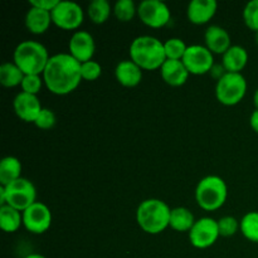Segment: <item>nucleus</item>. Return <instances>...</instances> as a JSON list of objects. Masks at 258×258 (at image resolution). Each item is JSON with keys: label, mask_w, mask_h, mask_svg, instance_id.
<instances>
[{"label": "nucleus", "mask_w": 258, "mask_h": 258, "mask_svg": "<svg viewBox=\"0 0 258 258\" xmlns=\"http://www.w3.org/2000/svg\"><path fill=\"white\" fill-rule=\"evenodd\" d=\"M141 22L150 28H163L170 22L171 13L166 3L161 0H144L138 7Z\"/></svg>", "instance_id": "obj_9"}, {"label": "nucleus", "mask_w": 258, "mask_h": 258, "mask_svg": "<svg viewBox=\"0 0 258 258\" xmlns=\"http://www.w3.org/2000/svg\"><path fill=\"white\" fill-rule=\"evenodd\" d=\"M130 57L143 70H158L166 60L164 43L153 35L136 37L131 42Z\"/></svg>", "instance_id": "obj_2"}, {"label": "nucleus", "mask_w": 258, "mask_h": 258, "mask_svg": "<svg viewBox=\"0 0 258 258\" xmlns=\"http://www.w3.org/2000/svg\"><path fill=\"white\" fill-rule=\"evenodd\" d=\"M204 38H206V47L216 54H224L232 47L228 32L219 25L208 27Z\"/></svg>", "instance_id": "obj_18"}, {"label": "nucleus", "mask_w": 258, "mask_h": 258, "mask_svg": "<svg viewBox=\"0 0 258 258\" xmlns=\"http://www.w3.org/2000/svg\"><path fill=\"white\" fill-rule=\"evenodd\" d=\"M136 13L138 8L133 0H118L113 7V14L120 22H130Z\"/></svg>", "instance_id": "obj_28"}, {"label": "nucleus", "mask_w": 258, "mask_h": 258, "mask_svg": "<svg viewBox=\"0 0 258 258\" xmlns=\"http://www.w3.org/2000/svg\"><path fill=\"white\" fill-rule=\"evenodd\" d=\"M60 0H29L30 7L39 8V9L48 10V12L52 13V10L59 4Z\"/></svg>", "instance_id": "obj_34"}, {"label": "nucleus", "mask_w": 258, "mask_h": 258, "mask_svg": "<svg viewBox=\"0 0 258 258\" xmlns=\"http://www.w3.org/2000/svg\"><path fill=\"white\" fill-rule=\"evenodd\" d=\"M217 222H218L219 234L222 237H232L238 232V229H241V222H238L232 216L222 217Z\"/></svg>", "instance_id": "obj_29"}, {"label": "nucleus", "mask_w": 258, "mask_h": 258, "mask_svg": "<svg viewBox=\"0 0 258 258\" xmlns=\"http://www.w3.org/2000/svg\"><path fill=\"white\" fill-rule=\"evenodd\" d=\"M228 197L227 184L221 176L208 175L201 179L196 188V201L202 209L213 212L224 206Z\"/></svg>", "instance_id": "obj_5"}, {"label": "nucleus", "mask_w": 258, "mask_h": 258, "mask_svg": "<svg viewBox=\"0 0 258 258\" xmlns=\"http://www.w3.org/2000/svg\"><path fill=\"white\" fill-rule=\"evenodd\" d=\"M249 125L253 128V131H256L258 134V108H256V110L252 112L251 117H249Z\"/></svg>", "instance_id": "obj_36"}, {"label": "nucleus", "mask_w": 258, "mask_h": 258, "mask_svg": "<svg viewBox=\"0 0 258 258\" xmlns=\"http://www.w3.org/2000/svg\"><path fill=\"white\" fill-rule=\"evenodd\" d=\"M194 223H196L194 214L188 208L176 207V208L171 209L170 224H169V227H171L174 231L189 232L193 228Z\"/></svg>", "instance_id": "obj_23"}, {"label": "nucleus", "mask_w": 258, "mask_h": 258, "mask_svg": "<svg viewBox=\"0 0 258 258\" xmlns=\"http://www.w3.org/2000/svg\"><path fill=\"white\" fill-rule=\"evenodd\" d=\"M23 71L14 62H4L0 66V83L4 87H17L24 80Z\"/></svg>", "instance_id": "obj_24"}, {"label": "nucleus", "mask_w": 258, "mask_h": 258, "mask_svg": "<svg viewBox=\"0 0 258 258\" xmlns=\"http://www.w3.org/2000/svg\"><path fill=\"white\" fill-rule=\"evenodd\" d=\"M52 22L64 30L77 29L85 19V13L78 3L71 0H60L52 10Z\"/></svg>", "instance_id": "obj_8"}, {"label": "nucleus", "mask_w": 258, "mask_h": 258, "mask_svg": "<svg viewBox=\"0 0 258 258\" xmlns=\"http://www.w3.org/2000/svg\"><path fill=\"white\" fill-rule=\"evenodd\" d=\"M24 258H47V257L42 256V254H39V253H30V254H28V256H25Z\"/></svg>", "instance_id": "obj_37"}, {"label": "nucleus", "mask_w": 258, "mask_h": 258, "mask_svg": "<svg viewBox=\"0 0 258 258\" xmlns=\"http://www.w3.org/2000/svg\"><path fill=\"white\" fill-rule=\"evenodd\" d=\"M52 22V14L48 10L30 7L25 14V27L33 34H43L48 30Z\"/></svg>", "instance_id": "obj_19"}, {"label": "nucleus", "mask_w": 258, "mask_h": 258, "mask_svg": "<svg viewBox=\"0 0 258 258\" xmlns=\"http://www.w3.org/2000/svg\"><path fill=\"white\" fill-rule=\"evenodd\" d=\"M13 106L18 117L25 122H35L43 108L38 96L29 95L23 91L15 96Z\"/></svg>", "instance_id": "obj_14"}, {"label": "nucleus", "mask_w": 258, "mask_h": 258, "mask_svg": "<svg viewBox=\"0 0 258 258\" xmlns=\"http://www.w3.org/2000/svg\"><path fill=\"white\" fill-rule=\"evenodd\" d=\"M43 82L44 81H43V77H40V75H25L20 86H22L23 92L37 96L42 90Z\"/></svg>", "instance_id": "obj_31"}, {"label": "nucleus", "mask_w": 258, "mask_h": 258, "mask_svg": "<svg viewBox=\"0 0 258 258\" xmlns=\"http://www.w3.org/2000/svg\"><path fill=\"white\" fill-rule=\"evenodd\" d=\"M160 75L164 82L168 83L169 86L179 87L188 81L190 73L181 59H166L165 63L161 66Z\"/></svg>", "instance_id": "obj_16"}, {"label": "nucleus", "mask_w": 258, "mask_h": 258, "mask_svg": "<svg viewBox=\"0 0 258 258\" xmlns=\"http://www.w3.org/2000/svg\"><path fill=\"white\" fill-rule=\"evenodd\" d=\"M212 75V77L216 78L217 81L221 80L222 77H223L224 75H226V70H224L223 64H214L213 68L211 70V72H209Z\"/></svg>", "instance_id": "obj_35"}, {"label": "nucleus", "mask_w": 258, "mask_h": 258, "mask_svg": "<svg viewBox=\"0 0 258 258\" xmlns=\"http://www.w3.org/2000/svg\"><path fill=\"white\" fill-rule=\"evenodd\" d=\"M219 236L221 234H219L218 222L209 217L196 221L193 228L189 231V241L191 246L199 249L213 246Z\"/></svg>", "instance_id": "obj_10"}, {"label": "nucleus", "mask_w": 258, "mask_h": 258, "mask_svg": "<svg viewBox=\"0 0 258 258\" xmlns=\"http://www.w3.org/2000/svg\"><path fill=\"white\" fill-rule=\"evenodd\" d=\"M57 122V117H55V113L53 112L49 108H42L39 116L35 120V126L38 128H42V130H49Z\"/></svg>", "instance_id": "obj_33"}, {"label": "nucleus", "mask_w": 258, "mask_h": 258, "mask_svg": "<svg viewBox=\"0 0 258 258\" xmlns=\"http://www.w3.org/2000/svg\"><path fill=\"white\" fill-rule=\"evenodd\" d=\"M42 77L50 92L58 96L68 95L82 80L81 62L70 53H58L49 58Z\"/></svg>", "instance_id": "obj_1"}, {"label": "nucleus", "mask_w": 258, "mask_h": 258, "mask_svg": "<svg viewBox=\"0 0 258 258\" xmlns=\"http://www.w3.org/2000/svg\"><path fill=\"white\" fill-rule=\"evenodd\" d=\"M115 76L123 87H136L143 81V68L131 59L121 60L115 68Z\"/></svg>", "instance_id": "obj_17"}, {"label": "nucleus", "mask_w": 258, "mask_h": 258, "mask_svg": "<svg viewBox=\"0 0 258 258\" xmlns=\"http://www.w3.org/2000/svg\"><path fill=\"white\" fill-rule=\"evenodd\" d=\"M68 48H70V54L75 57L78 62H87V60L92 59L93 54H95V39L91 33L86 32V30H77L71 37Z\"/></svg>", "instance_id": "obj_13"}, {"label": "nucleus", "mask_w": 258, "mask_h": 258, "mask_svg": "<svg viewBox=\"0 0 258 258\" xmlns=\"http://www.w3.org/2000/svg\"><path fill=\"white\" fill-rule=\"evenodd\" d=\"M3 188L5 191V204L20 212H24L37 202V189L32 181L25 178H19Z\"/></svg>", "instance_id": "obj_7"}, {"label": "nucleus", "mask_w": 258, "mask_h": 258, "mask_svg": "<svg viewBox=\"0 0 258 258\" xmlns=\"http://www.w3.org/2000/svg\"><path fill=\"white\" fill-rule=\"evenodd\" d=\"M171 209L161 199H146L141 202L136 211V222L144 232L159 234L170 224Z\"/></svg>", "instance_id": "obj_3"}, {"label": "nucleus", "mask_w": 258, "mask_h": 258, "mask_svg": "<svg viewBox=\"0 0 258 258\" xmlns=\"http://www.w3.org/2000/svg\"><path fill=\"white\" fill-rule=\"evenodd\" d=\"M218 3L216 0H191L188 4L186 15L189 22L202 25L208 23L216 15Z\"/></svg>", "instance_id": "obj_15"}, {"label": "nucleus", "mask_w": 258, "mask_h": 258, "mask_svg": "<svg viewBox=\"0 0 258 258\" xmlns=\"http://www.w3.org/2000/svg\"><path fill=\"white\" fill-rule=\"evenodd\" d=\"M247 92V81L242 73L227 72L217 81L216 97L222 105L234 106L241 102Z\"/></svg>", "instance_id": "obj_6"}, {"label": "nucleus", "mask_w": 258, "mask_h": 258, "mask_svg": "<svg viewBox=\"0 0 258 258\" xmlns=\"http://www.w3.org/2000/svg\"><path fill=\"white\" fill-rule=\"evenodd\" d=\"M241 232L248 241L258 243V212H248L241 219Z\"/></svg>", "instance_id": "obj_26"}, {"label": "nucleus", "mask_w": 258, "mask_h": 258, "mask_svg": "<svg viewBox=\"0 0 258 258\" xmlns=\"http://www.w3.org/2000/svg\"><path fill=\"white\" fill-rule=\"evenodd\" d=\"M49 58L47 48L35 40H23L14 50V63L24 75H43Z\"/></svg>", "instance_id": "obj_4"}, {"label": "nucleus", "mask_w": 258, "mask_h": 258, "mask_svg": "<svg viewBox=\"0 0 258 258\" xmlns=\"http://www.w3.org/2000/svg\"><path fill=\"white\" fill-rule=\"evenodd\" d=\"M190 75L201 76L211 72L214 66L213 53L204 45H188L185 54L181 59Z\"/></svg>", "instance_id": "obj_11"}, {"label": "nucleus", "mask_w": 258, "mask_h": 258, "mask_svg": "<svg viewBox=\"0 0 258 258\" xmlns=\"http://www.w3.org/2000/svg\"><path fill=\"white\" fill-rule=\"evenodd\" d=\"M253 103H254V106H256V108H258V88L253 95Z\"/></svg>", "instance_id": "obj_38"}, {"label": "nucleus", "mask_w": 258, "mask_h": 258, "mask_svg": "<svg viewBox=\"0 0 258 258\" xmlns=\"http://www.w3.org/2000/svg\"><path fill=\"white\" fill-rule=\"evenodd\" d=\"M50 224H52V212L42 202H35L23 212V226L30 233H44L50 228Z\"/></svg>", "instance_id": "obj_12"}, {"label": "nucleus", "mask_w": 258, "mask_h": 258, "mask_svg": "<svg viewBox=\"0 0 258 258\" xmlns=\"http://www.w3.org/2000/svg\"><path fill=\"white\" fill-rule=\"evenodd\" d=\"M23 224V212L10 206L0 207V226L7 233H14Z\"/></svg>", "instance_id": "obj_22"}, {"label": "nucleus", "mask_w": 258, "mask_h": 258, "mask_svg": "<svg viewBox=\"0 0 258 258\" xmlns=\"http://www.w3.org/2000/svg\"><path fill=\"white\" fill-rule=\"evenodd\" d=\"M102 73V67L98 62L91 59L87 62L81 63V76L82 80L86 81H96Z\"/></svg>", "instance_id": "obj_32"}, {"label": "nucleus", "mask_w": 258, "mask_h": 258, "mask_svg": "<svg viewBox=\"0 0 258 258\" xmlns=\"http://www.w3.org/2000/svg\"><path fill=\"white\" fill-rule=\"evenodd\" d=\"M22 178V163L15 156H5L0 161V185L8 184Z\"/></svg>", "instance_id": "obj_21"}, {"label": "nucleus", "mask_w": 258, "mask_h": 258, "mask_svg": "<svg viewBox=\"0 0 258 258\" xmlns=\"http://www.w3.org/2000/svg\"><path fill=\"white\" fill-rule=\"evenodd\" d=\"M166 59H183L188 45L180 38H170L164 42Z\"/></svg>", "instance_id": "obj_27"}, {"label": "nucleus", "mask_w": 258, "mask_h": 258, "mask_svg": "<svg viewBox=\"0 0 258 258\" xmlns=\"http://www.w3.org/2000/svg\"><path fill=\"white\" fill-rule=\"evenodd\" d=\"M254 40H256V43L258 45V32H256V34H254Z\"/></svg>", "instance_id": "obj_39"}, {"label": "nucleus", "mask_w": 258, "mask_h": 258, "mask_svg": "<svg viewBox=\"0 0 258 258\" xmlns=\"http://www.w3.org/2000/svg\"><path fill=\"white\" fill-rule=\"evenodd\" d=\"M243 20L251 30L258 32V0H251L243 9Z\"/></svg>", "instance_id": "obj_30"}, {"label": "nucleus", "mask_w": 258, "mask_h": 258, "mask_svg": "<svg viewBox=\"0 0 258 258\" xmlns=\"http://www.w3.org/2000/svg\"><path fill=\"white\" fill-rule=\"evenodd\" d=\"M248 62V53L246 48L242 45H232L228 50L223 54L222 64H223L226 72L229 73H241V71L246 67Z\"/></svg>", "instance_id": "obj_20"}, {"label": "nucleus", "mask_w": 258, "mask_h": 258, "mask_svg": "<svg viewBox=\"0 0 258 258\" xmlns=\"http://www.w3.org/2000/svg\"><path fill=\"white\" fill-rule=\"evenodd\" d=\"M87 14L95 24H103L111 15V5L107 0H93L87 8Z\"/></svg>", "instance_id": "obj_25"}]
</instances>
